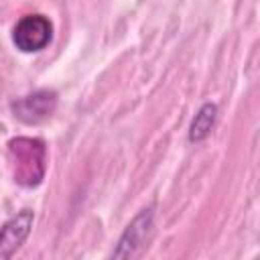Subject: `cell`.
Returning a JSON list of instances; mask_svg holds the SVG:
<instances>
[{"mask_svg":"<svg viewBox=\"0 0 260 260\" xmlns=\"http://www.w3.org/2000/svg\"><path fill=\"white\" fill-rule=\"evenodd\" d=\"M12 177L22 187H37L47 171V148L41 138L18 136L8 142Z\"/></svg>","mask_w":260,"mask_h":260,"instance_id":"1","label":"cell"},{"mask_svg":"<svg viewBox=\"0 0 260 260\" xmlns=\"http://www.w3.org/2000/svg\"><path fill=\"white\" fill-rule=\"evenodd\" d=\"M51 35H53V24L47 16L26 14L16 22V26L12 30V41L20 51L35 53L49 45Z\"/></svg>","mask_w":260,"mask_h":260,"instance_id":"2","label":"cell"},{"mask_svg":"<svg viewBox=\"0 0 260 260\" xmlns=\"http://www.w3.org/2000/svg\"><path fill=\"white\" fill-rule=\"evenodd\" d=\"M55 106H57V93L49 89H41L14 102L12 110L14 116L24 124H41L53 114Z\"/></svg>","mask_w":260,"mask_h":260,"instance_id":"3","label":"cell"},{"mask_svg":"<svg viewBox=\"0 0 260 260\" xmlns=\"http://www.w3.org/2000/svg\"><path fill=\"white\" fill-rule=\"evenodd\" d=\"M32 219L35 213L30 209H22L0 228V258H10L22 246L30 234Z\"/></svg>","mask_w":260,"mask_h":260,"instance_id":"4","label":"cell"},{"mask_svg":"<svg viewBox=\"0 0 260 260\" xmlns=\"http://www.w3.org/2000/svg\"><path fill=\"white\" fill-rule=\"evenodd\" d=\"M152 228V209H142L134 219L132 223H128L126 232L122 234L120 242H118V248L112 252L114 258H130L138 252V248L144 244L148 232Z\"/></svg>","mask_w":260,"mask_h":260,"instance_id":"5","label":"cell"},{"mask_svg":"<svg viewBox=\"0 0 260 260\" xmlns=\"http://www.w3.org/2000/svg\"><path fill=\"white\" fill-rule=\"evenodd\" d=\"M215 118H217V106H215V104H203V106L199 108V112L195 114L193 122H191L189 140H191V142L203 140V138L211 132V128H213V124H215Z\"/></svg>","mask_w":260,"mask_h":260,"instance_id":"6","label":"cell"}]
</instances>
